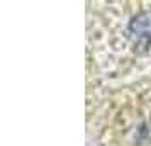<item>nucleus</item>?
I'll return each instance as SVG.
<instances>
[{
    "label": "nucleus",
    "mask_w": 151,
    "mask_h": 146,
    "mask_svg": "<svg viewBox=\"0 0 151 146\" xmlns=\"http://www.w3.org/2000/svg\"><path fill=\"white\" fill-rule=\"evenodd\" d=\"M131 32L137 41L148 42L151 37V14L150 12H143V14L136 15L132 22H131Z\"/></svg>",
    "instance_id": "1"
}]
</instances>
